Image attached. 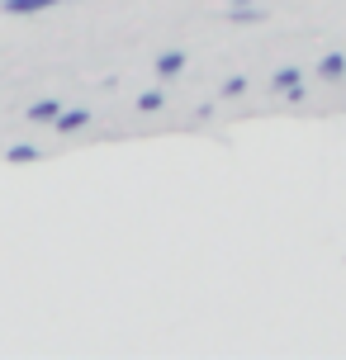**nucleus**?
Wrapping results in <instances>:
<instances>
[{
  "instance_id": "2",
  "label": "nucleus",
  "mask_w": 346,
  "mask_h": 360,
  "mask_svg": "<svg viewBox=\"0 0 346 360\" xmlns=\"http://www.w3.org/2000/svg\"><path fill=\"white\" fill-rule=\"evenodd\" d=\"M318 76H323V81H337V76H346V57H342V53H328L323 62H318Z\"/></svg>"
},
{
  "instance_id": "4",
  "label": "nucleus",
  "mask_w": 346,
  "mask_h": 360,
  "mask_svg": "<svg viewBox=\"0 0 346 360\" xmlns=\"http://www.w3.org/2000/svg\"><path fill=\"white\" fill-rule=\"evenodd\" d=\"M57 109H62L57 100H38V105L29 109V119H34V124H57Z\"/></svg>"
},
{
  "instance_id": "6",
  "label": "nucleus",
  "mask_w": 346,
  "mask_h": 360,
  "mask_svg": "<svg viewBox=\"0 0 346 360\" xmlns=\"http://www.w3.org/2000/svg\"><path fill=\"white\" fill-rule=\"evenodd\" d=\"M299 67H280V72H275V90H290V86H299Z\"/></svg>"
},
{
  "instance_id": "7",
  "label": "nucleus",
  "mask_w": 346,
  "mask_h": 360,
  "mask_svg": "<svg viewBox=\"0 0 346 360\" xmlns=\"http://www.w3.org/2000/svg\"><path fill=\"white\" fill-rule=\"evenodd\" d=\"M34 157H38V147H29V143H19V147L5 152V162H34Z\"/></svg>"
},
{
  "instance_id": "1",
  "label": "nucleus",
  "mask_w": 346,
  "mask_h": 360,
  "mask_svg": "<svg viewBox=\"0 0 346 360\" xmlns=\"http://www.w3.org/2000/svg\"><path fill=\"white\" fill-rule=\"evenodd\" d=\"M62 0H0V10L5 15H38V10H53Z\"/></svg>"
},
{
  "instance_id": "8",
  "label": "nucleus",
  "mask_w": 346,
  "mask_h": 360,
  "mask_svg": "<svg viewBox=\"0 0 346 360\" xmlns=\"http://www.w3.org/2000/svg\"><path fill=\"white\" fill-rule=\"evenodd\" d=\"M138 109H143V114H157V109H162V90H147L143 100H138Z\"/></svg>"
},
{
  "instance_id": "3",
  "label": "nucleus",
  "mask_w": 346,
  "mask_h": 360,
  "mask_svg": "<svg viewBox=\"0 0 346 360\" xmlns=\"http://www.w3.org/2000/svg\"><path fill=\"white\" fill-rule=\"evenodd\" d=\"M181 67H185V53H181V48H171V53L157 57V72H162V76H181Z\"/></svg>"
},
{
  "instance_id": "5",
  "label": "nucleus",
  "mask_w": 346,
  "mask_h": 360,
  "mask_svg": "<svg viewBox=\"0 0 346 360\" xmlns=\"http://www.w3.org/2000/svg\"><path fill=\"white\" fill-rule=\"evenodd\" d=\"M86 119H91V109H72V114H57V128H62V133H72V128H81Z\"/></svg>"
}]
</instances>
